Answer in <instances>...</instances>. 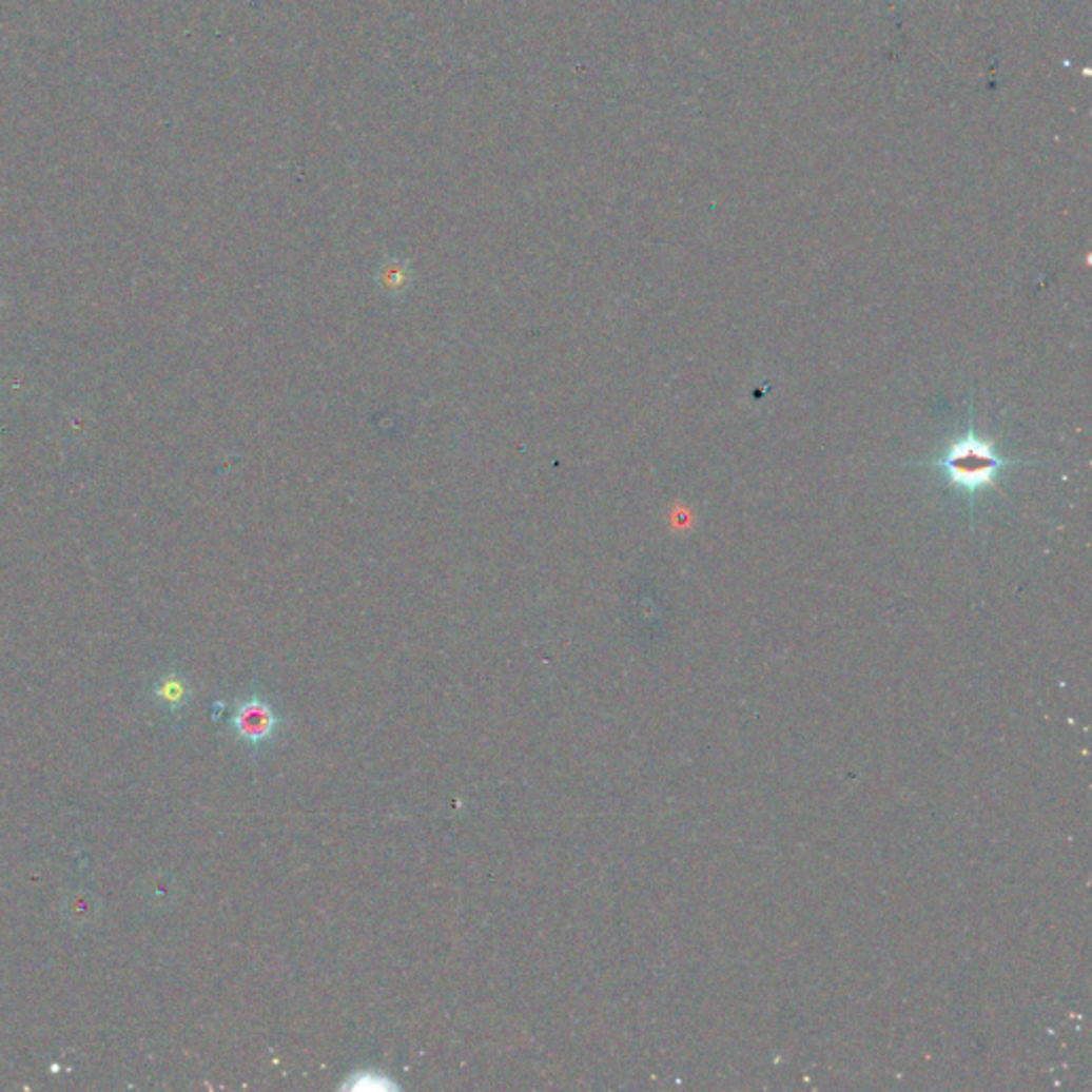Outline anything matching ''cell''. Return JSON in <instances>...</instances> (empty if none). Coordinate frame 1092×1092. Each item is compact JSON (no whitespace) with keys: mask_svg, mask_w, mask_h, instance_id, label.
<instances>
[{"mask_svg":"<svg viewBox=\"0 0 1092 1092\" xmlns=\"http://www.w3.org/2000/svg\"><path fill=\"white\" fill-rule=\"evenodd\" d=\"M1016 464L1029 462L1006 457L996 444L977 433L973 421H969L967 431L954 437L935 462H924L920 466L937 470L952 489H958L969 502H973L979 491L996 487L1003 472Z\"/></svg>","mask_w":1092,"mask_h":1092,"instance_id":"6da1fadb","label":"cell"},{"mask_svg":"<svg viewBox=\"0 0 1092 1092\" xmlns=\"http://www.w3.org/2000/svg\"><path fill=\"white\" fill-rule=\"evenodd\" d=\"M229 723L235 737L254 752H260L262 747L276 741L285 727V719L278 713V708L260 694L239 698L235 702Z\"/></svg>","mask_w":1092,"mask_h":1092,"instance_id":"7a4b0ae2","label":"cell"},{"mask_svg":"<svg viewBox=\"0 0 1092 1092\" xmlns=\"http://www.w3.org/2000/svg\"><path fill=\"white\" fill-rule=\"evenodd\" d=\"M376 287L389 299H404L414 287V267L406 256L387 254L376 269Z\"/></svg>","mask_w":1092,"mask_h":1092,"instance_id":"3957f363","label":"cell"},{"mask_svg":"<svg viewBox=\"0 0 1092 1092\" xmlns=\"http://www.w3.org/2000/svg\"><path fill=\"white\" fill-rule=\"evenodd\" d=\"M191 683L177 675V672H167L162 675L156 685H154V698L160 706H164L167 710L171 713H177L184 708L191 700Z\"/></svg>","mask_w":1092,"mask_h":1092,"instance_id":"277c9868","label":"cell"}]
</instances>
